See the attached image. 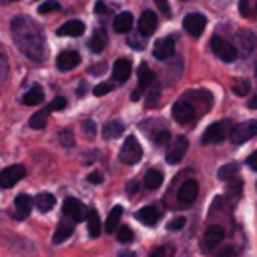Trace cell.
<instances>
[{
	"mask_svg": "<svg viewBox=\"0 0 257 257\" xmlns=\"http://www.w3.org/2000/svg\"><path fill=\"white\" fill-rule=\"evenodd\" d=\"M14 44L30 58V60H42L44 56V36L36 22H32L26 16L12 18L10 24Z\"/></svg>",
	"mask_w": 257,
	"mask_h": 257,
	"instance_id": "1",
	"label": "cell"
},
{
	"mask_svg": "<svg viewBox=\"0 0 257 257\" xmlns=\"http://www.w3.org/2000/svg\"><path fill=\"white\" fill-rule=\"evenodd\" d=\"M229 131H231V122L229 120H217L213 124H209L203 133V143L205 145H215V143H221L225 141V137H229Z\"/></svg>",
	"mask_w": 257,
	"mask_h": 257,
	"instance_id": "2",
	"label": "cell"
},
{
	"mask_svg": "<svg viewBox=\"0 0 257 257\" xmlns=\"http://www.w3.org/2000/svg\"><path fill=\"white\" fill-rule=\"evenodd\" d=\"M141 157H143V149H141L137 137H126L124 143H122V147H120V153H118L120 163H124V165H135V163L141 161Z\"/></svg>",
	"mask_w": 257,
	"mask_h": 257,
	"instance_id": "3",
	"label": "cell"
},
{
	"mask_svg": "<svg viewBox=\"0 0 257 257\" xmlns=\"http://www.w3.org/2000/svg\"><path fill=\"white\" fill-rule=\"evenodd\" d=\"M255 135H257V120H245V122L233 124L229 131V139L235 145H241V143L253 139Z\"/></svg>",
	"mask_w": 257,
	"mask_h": 257,
	"instance_id": "4",
	"label": "cell"
},
{
	"mask_svg": "<svg viewBox=\"0 0 257 257\" xmlns=\"http://www.w3.org/2000/svg\"><path fill=\"white\" fill-rule=\"evenodd\" d=\"M211 48H213V52H215L223 62H233V60L237 58V48H235L229 40H225V38H221V36H213V38H211Z\"/></svg>",
	"mask_w": 257,
	"mask_h": 257,
	"instance_id": "5",
	"label": "cell"
},
{
	"mask_svg": "<svg viewBox=\"0 0 257 257\" xmlns=\"http://www.w3.org/2000/svg\"><path fill=\"white\" fill-rule=\"evenodd\" d=\"M187 147H189L187 137H181V135L175 137L173 143H171V147H169V151H167V163H169V165H177V163L185 157Z\"/></svg>",
	"mask_w": 257,
	"mask_h": 257,
	"instance_id": "6",
	"label": "cell"
},
{
	"mask_svg": "<svg viewBox=\"0 0 257 257\" xmlns=\"http://www.w3.org/2000/svg\"><path fill=\"white\" fill-rule=\"evenodd\" d=\"M26 175V169L22 165H12V167H6L0 171V187L4 189H10L12 185H16L22 177Z\"/></svg>",
	"mask_w": 257,
	"mask_h": 257,
	"instance_id": "7",
	"label": "cell"
},
{
	"mask_svg": "<svg viewBox=\"0 0 257 257\" xmlns=\"http://www.w3.org/2000/svg\"><path fill=\"white\" fill-rule=\"evenodd\" d=\"M223 239H225V229H223V227H219V225H211V227L205 231L201 245H203L205 253H209V251H213V249H215Z\"/></svg>",
	"mask_w": 257,
	"mask_h": 257,
	"instance_id": "8",
	"label": "cell"
},
{
	"mask_svg": "<svg viewBox=\"0 0 257 257\" xmlns=\"http://www.w3.org/2000/svg\"><path fill=\"white\" fill-rule=\"evenodd\" d=\"M205 24H207V18L199 12H191L183 18V26L191 36H201L205 30Z\"/></svg>",
	"mask_w": 257,
	"mask_h": 257,
	"instance_id": "9",
	"label": "cell"
},
{
	"mask_svg": "<svg viewBox=\"0 0 257 257\" xmlns=\"http://www.w3.org/2000/svg\"><path fill=\"white\" fill-rule=\"evenodd\" d=\"M62 213H64L66 217H70V221H74V223H78V221L86 219V209H84V205H82L80 201H76L74 197L64 199Z\"/></svg>",
	"mask_w": 257,
	"mask_h": 257,
	"instance_id": "10",
	"label": "cell"
},
{
	"mask_svg": "<svg viewBox=\"0 0 257 257\" xmlns=\"http://www.w3.org/2000/svg\"><path fill=\"white\" fill-rule=\"evenodd\" d=\"M197 193H199V183L193 181V179H189V181H185V183L179 187L177 199H179L183 205H191V203L197 199Z\"/></svg>",
	"mask_w": 257,
	"mask_h": 257,
	"instance_id": "11",
	"label": "cell"
},
{
	"mask_svg": "<svg viewBox=\"0 0 257 257\" xmlns=\"http://www.w3.org/2000/svg\"><path fill=\"white\" fill-rule=\"evenodd\" d=\"M173 116L179 120V122H189L191 118H195V106L183 98V100H177L173 104Z\"/></svg>",
	"mask_w": 257,
	"mask_h": 257,
	"instance_id": "12",
	"label": "cell"
},
{
	"mask_svg": "<svg viewBox=\"0 0 257 257\" xmlns=\"http://www.w3.org/2000/svg\"><path fill=\"white\" fill-rule=\"evenodd\" d=\"M173 54H175V40H173L171 36L157 40V44L153 46V56L159 58V60H167V58H171Z\"/></svg>",
	"mask_w": 257,
	"mask_h": 257,
	"instance_id": "13",
	"label": "cell"
},
{
	"mask_svg": "<svg viewBox=\"0 0 257 257\" xmlns=\"http://www.w3.org/2000/svg\"><path fill=\"white\" fill-rule=\"evenodd\" d=\"M157 24H159L157 22V14L153 10H145L141 14V18H139V32L143 36H151L157 30Z\"/></svg>",
	"mask_w": 257,
	"mask_h": 257,
	"instance_id": "14",
	"label": "cell"
},
{
	"mask_svg": "<svg viewBox=\"0 0 257 257\" xmlns=\"http://www.w3.org/2000/svg\"><path fill=\"white\" fill-rule=\"evenodd\" d=\"M78 62H80V56L74 50H64L56 56V68L58 70H70V68L78 66Z\"/></svg>",
	"mask_w": 257,
	"mask_h": 257,
	"instance_id": "15",
	"label": "cell"
},
{
	"mask_svg": "<svg viewBox=\"0 0 257 257\" xmlns=\"http://www.w3.org/2000/svg\"><path fill=\"white\" fill-rule=\"evenodd\" d=\"M131 60L128 58H118L116 62H114V66H112V76H114V80L116 82H124V80H128V76H131Z\"/></svg>",
	"mask_w": 257,
	"mask_h": 257,
	"instance_id": "16",
	"label": "cell"
},
{
	"mask_svg": "<svg viewBox=\"0 0 257 257\" xmlns=\"http://www.w3.org/2000/svg\"><path fill=\"white\" fill-rule=\"evenodd\" d=\"M30 209H32V199L28 195H18L14 199V211H16V219L18 221H24L28 217Z\"/></svg>",
	"mask_w": 257,
	"mask_h": 257,
	"instance_id": "17",
	"label": "cell"
},
{
	"mask_svg": "<svg viewBox=\"0 0 257 257\" xmlns=\"http://www.w3.org/2000/svg\"><path fill=\"white\" fill-rule=\"evenodd\" d=\"M82 32H84V22L80 20H68L56 30L58 36H80Z\"/></svg>",
	"mask_w": 257,
	"mask_h": 257,
	"instance_id": "18",
	"label": "cell"
},
{
	"mask_svg": "<svg viewBox=\"0 0 257 257\" xmlns=\"http://www.w3.org/2000/svg\"><path fill=\"white\" fill-rule=\"evenodd\" d=\"M159 209L157 207H153V205H149V207H143V209H139L137 211V219L143 223V225H155L157 221H159Z\"/></svg>",
	"mask_w": 257,
	"mask_h": 257,
	"instance_id": "19",
	"label": "cell"
},
{
	"mask_svg": "<svg viewBox=\"0 0 257 257\" xmlns=\"http://www.w3.org/2000/svg\"><path fill=\"white\" fill-rule=\"evenodd\" d=\"M133 24H135V20H133V14H131V12H120V14H116V18H114V30L120 32V34L131 32Z\"/></svg>",
	"mask_w": 257,
	"mask_h": 257,
	"instance_id": "20",
	"label": "cell"
},
{
	"mask_svg": "<svg viewBox=\"0 0 257 257\" xmlns=\"http://www.w3.org/2000/svg\"><path fill=\"white\" fill-rule=\"evenodd\" d=\"M86 223H88V235L94 239L100 235V219H98V211L96 209H86Z\"/></svg>",
	"mask_w": 257,
	"mask_h": 257,
	"instance_id": "21",
	"label": "cell"
},
{
	"mask_svg": "<svg viewBox=\"0 0 257 257\" xmlns=\"http://www.w3.org/2000/svg\"><path fill=\"white\" fill-rule=\"evenodd\" d=\"M237 40H239V46H241V52H243V54H249V52L255 48V44H257L255 34H251L249 30H241V32L237 34Z\"/></svg>",
	"mask_w": 257,
	"mask_h": 257,
	"instance_id": "22",
	"label": "cell"
},
{
	"mask_svg": "<svg viewBox=\"0 0 257 257\" xmlns=\"http://www.w3.org/2000/svg\"><path fill=\"white\" fill-rule=\"evenodd\" d=\"M137 74H139V88H141V90H147V88L155 82V72H153L145 62L139 66V72H137Z\"/></svg>",
	"mask_w": 257,
	"mask_h": 257,
	"instance_id": "23",
	"label": "cell"
},
{
	"mask_svg": "<svg viewBox=\"0 0 257 257\" xmlns=\"http://www.w3.org/2000/svg\"><path fill=\"white\" fill-rule=\"evenodd\" d=\"M54 203H56V199H54V195H50V193H38L36 199H34V205H36V209H38L40 213L50 211V209L54 207Z\"/></svg>",
	"mask_w": 257,
	"mask_h": 257,
	"instance_id": "24",
	"label": "cell"
},
{
	"mask_svg": "<svg viewBox=\"0 0 257 257\" xmlns=\"http://www.w3.org/2000/svg\"><path fill=\"white\" fill-rule=\"evenodd\" d=\"M120 215H122V207L120 205H114L106 217V223H104V229L106 233H112L116 227H118V221H120Z\"/></svg>",
	"mask_w": 257,
	"mask_h": 257,
	"instance_id": "25",
	"label": "cell"
},
{
	"mask_svg": "<svg viewBox=\"0 0 257 257\" xmlns=\"http://www.w3.org/2000/svg\"><path fill=\"white\" fill-rule=\"evenodd\" d=\"M122 131H124V124L120 120H110V122L104 124L102 135H104V139H116V137L122 135Z\"/></svg>",
	"mask_w": 257,
	"mask_h": 257,
	"instance_id": "26",
	"label": "cell"
},
{
	"mask_svg": "<svg viewBox=\"0 0 257 257\" xmlns=\"http://www.w3.org/2000/svg\"><path fill=\"white\" fill-rule=\"evenodd\" d=\"M88 46H90V50H92V52H100V50L106 46V34H104V30H102V28H98V30L92 34V38H90Z\"/></svg>",
	"mask_w": 257,
	"mask_h": 257,
	"instance_id": "27",
	"label": "cell"
},
{
	"mask_svg": "<svg viewBox=\"0 0 257 257\" xmlns=\"http://www.w3.org/2000/svg\"><path fill=\"white\" fill-rule=\"evenodd\" d=\"M161 185H163V173L157 171V169L147 171V175H145V187L147 189H157Z\"/></svg>",
	"mask_w": 257,
	"mask_h": 257,
	"instance_id": "28",
	"label": "cell"
},
{
	"mask_svg": "<svg viewBox=\"0 0 257 257\" xmlns=\"http://www.w3.org/2000/svg\"><path fill=\"white\" fill-rule=\"evenodd\" d=\"M48 112H50V108H42V110L34 112V114L30 116V126L36 128V131L44 128V126H46V120H48Z\"/></svg>",
	"mask_w": 257,
	"mask_h": 257,
	"instance_id": "29",
	"label": "cell"
},
{
	"mask_svg": "<svg viewBox=\"0 0 257 257\" xmlns=\"http://www.w3.org/2000/svg\"><path fill=\"white\" fill-rule=\"evenodd\" d=\"M70 235H72V223H60V225L56 227L54 235H52V241H54V243H62V241H66Z\"/></svg>",
	"mask_w": 257,
	"mask_h": 257,
	"instance_id": "30",
	"label": "cell"
},
{
	"mask_svg": "<svg viewBox=\"0 0 257 257\" xmlns=\"http://www.w3.org/2000/svg\"><path fill=\"white\" fill-rule=\"evenodd\" d=\"M42 100H44V92H42L38 86L30 88V90L22 96V102H24V104H30V106H32V104H40Z\"/></svg>",
	"mask_w": 257,
	"mask_h": 257,
	"instance_id": "31",
	"label": "cell"
},
{
	"mask_svg": "<svg viewBox=\"0 0 257 257\" xmlns=\"http://www.w3.org/2000/svg\"><path fill=\"white\" fill-rule=\"evenodd\" d=\"M231 90L237 94V96H245L249 92V80L245 78H235L233 84H231Z\"/></svg>",
	"mask_w": 257,
	"mask_h": 257,
	"instance_id": "32",
	"label": "cell"
},
{
	"mask_svg": "<svg viewBox=\"0 0 257 257\" xmlns=\"http://www.w3.org/2000/svg\"><path fill=\"white\" fill-rule=\"evenodd\" d=\"M237 175V167L233 165V163H229V165H223L219 171H217V177L221 179V181H229V179H233Z\"/></svg>",
	"mask_w": 257,
	"mask_h": 257,
	"instance_id": "33",
	"label": "cell"
},
{
	"mask_svg": "<svg viewBox=\"0 0 257 257\" xmlns=\"http://www.w3.org/2000/svg\"><path fill=\"white\" fill-rule=\"evenodd\" d=\"M116 239H118L120 243H128V241H133V229L126 227V225L118 227V231H116Z\"/></svg>",
	"mask_w": 257,
	"mask_h": 257,
	"instance_id": "34",
	"label": "cell"
},
{
	"mask_svg": "<svg viewBox=\"0 0 257 257\" xmlns=\"http://www.w3.org/2000/svg\"><path fill=\"white\" fill-rule=\"evenodd\" d=\"M175 255V247L173 245H163L159 249H155L149 257H173Z\"/></svg>",
	"mask_w": 257,
	"mask_h": 257,
	"instance_id": "35",
	"label": "cell"
},
{
	"mask_svg": "<svg viewBox=\"0 0 257 257\" xmlns=\"http://www.w3.org/2000/svg\"><path fill=\"white\" fill-rule=\"evenodd\" d=\"M110 90H112V84H110V82H100V84H96V86L92 88L94 96H104V94H108Z\"/></svg>",
	"mask_w": 257,
	"mask_h": 257,
	"instance_id": "36",
	"label": "cell"
},
{
	"mask_svg": "<svg viewBox=\"0 0 257 257\" xmlns=\"http://www.w3.org/2000/svg\"><path fill=\"white\" fill-rule=\"evenodd\" d=\"M169 141V133L167 131H157V133H153V143L155 145H165Z\"/></svg>",
	"mask_w": 257,
	"mask_h": 257,
	"instance_id": "37",
	"label": "cell"
},
{
	"mask_svg": "<svg viewBox=\"0 0 257 257\" xmlns=\"http://www.w3.org/2000/svg\"><path fill=\"white\" fill-rule=\"evenodd\" d=\"M183 225H185V217H175V219H171V221L167 223V229H169V231H179Z\"/></svg>",
	"mask_w": 257,
	"mask_h": 257,
	"instance_id": "38",
	"label": "cell"
},
{
	"mask_svg": "<svg viewBox=\"0 0 257 257\" xmlns=\"http://www.w3.org/2000/svg\"><path fill=\"white\" fill-rule=\"evenodd\" d=\"M56 8H58V2H54V0H48V2L40 4L38 12H40V14H46V12H52V10H56Z\"/></svg>",
	"mask_w": 257,
	"mask_h": 257,
	"instance_id": "39",
	"label": "cell"
},
{
	"mask_svg": "<svg viewBox=\"0 0 257 257\" xmlns=\"http://www.w3.org/2000/svg\"><path fill=\"white\" fill-rule=\"evenodd\" d=\"M50 110H62V108H66V98H62V96H56L52 102H50V106H48Z\"/></svg>",
	"mask_w": 257,
	"mask_h": 257,
	"instance_id": "40",
	"label": "cell"
},
{
	"mask_svg": "<svg viewBox=\"0 0 257 257\" xmlns=\"http://www.w3.org/2000/svg\"><path fill=\"white\" fill-rule=\"evenodd\" d=\"M60 143L62 145H66V147H72L74 145V139H72V133L70 131H60Z\"/></svg>",
	"mask_w": 257,
	"mask_h": 257,
	"instance_id": "41",
	"label": "cell"
},
{
	"mask_svg": "<svg viewBox=\"0 0 257 257\" xmlns=\"http://www.w3.org/2000/svg\"><path fill=\"white\" fill-rule=\"evenodd\" d=\"M155 4L159 6V10H161L165 16H169V14H171V6H169V0H155Z\"/></svg>",
	"mask_w": 257,
	"mask_h": 257,
	"instance_id": "42",
	"label": "cell"
},
{
	"mask_svg": "<svg viewBox=\"0 0 257 257\" xmlns=\"http://www.w3.org/2000/svg\"><path fill=\"white\" fill-rule=\"evenodd\" d=\"M84 131H86V135L92 139V137H96V126H94V122L92 120H86L84 122Z\"/></svg>",
	"mask_w": 257,
	"mask_h": 257,
	"instance_id": "43",
	"label": "cell"
},
{
	"mask_svg": "<svg viewBox=\"0 0 257 257\" xmlns=\"http://www.w3.org/2000/svg\"><path fill=\"white\" fill-rule=\"evenodd\" d=\"M90 183H102V175L98 173V171H92V173H88V177H86Z\"/></svg>",
	"mask_w": 257,
	"mask_h": 257,
	"instance_id": "44",
	"label": "cell"
},
{
	"mask_svg": "<svg viewBox=\"0 0 257 257\" xmlns=\"http://www.w3.org/2000/svg\"><path fill=\"white\" fill-rule=\"evenodd\" d=\"M247 165H249L253 171H257V151H255V153H251V155L247 157Z\"/></svg>",
	"mask_w": 257,
	"mask_h": 257,
	"instance_id": "45",
	"label": "cell"
},
{
	"mask_svg": "<svg viewBox=\"0 0 257 257\" xmlns=\"http://www.w3.org/2000/svg\"><path fill=\"white\" fill-rule=\"evenodd\" d=\"M251 0H241L239 2V12H241V16H245L247 18V4H249Z\"/></svg>",
	"mask_w": 257,
	"mask_h": 257,
	"instance_id": "46",
	"label": "cell"
},
{
	"mask_svg": "<svg viewBox=\"0 0 257 257\" xmlns=\"http://www.w3.org/2000/svg\"><path fill=\"white\" fill-rule=\"evenodd\" d=\"M94 12H98V14H104V12H106V6H104L102 2H98V4L94 6Z\"/></svg>",
	"mask_w": 257,
	"mask_h": 257,
	"instance_id": "47",
	"label": "cell"
},
{
	"mask_svg": "<svg viewBox=\"0 0 257 257\" xmlns=\"http://www.w3.org/2000/svg\"><path fill=\"white\" fill-rule=\"evenodd\" d=\"M247 106H249V108H257V94H255V96L249 100V104H247Z\"/></svg>",
	"mask_w": 257,
	"mask_h": 257,
	"instance_id": "48",
	"label": "cell"
},
{
	"mask_svg": "<svg viewBox=\"0 0 257 257\" xmlns=\"http://www.w3.org/2000/svg\"><path fill=\"white\" fill-rule=\"evenodd\" d=\"M118 257H137L133 251H122V253H118Z\"/></svg>",
	"mask_w": 257,
	"mask_h": 257,
	"instance_id": "49",
	"label": "cell"
},
{
	"mask_svg": "<svg viewBox=\"0 0 257 257\" xmlns=\"http://www.w3.org/2000/svg\"><path fill=\"white\" fill-rule=\"evenodd\" d=\"M255 76H257V66H255Z\"/></svg>",
	"mask_w": 257,
	"mask_h": 257,
	"instance_id": "50",
	"label": "cell"
},
{
	"mask_svg": "<svg viewBox=\"0 0 257 257\" xmlns=\"http://www.w3.org/2000/svg\"><path fill=\"white\" fill-rule=\"evenodd\" d=\"M255 12H257V2H255Z\"/></svg>",
	"mask_w": 257,
	"mask_h": 257,
	"instance_id": "51",
	"label": "cell"
}]
</instances>
